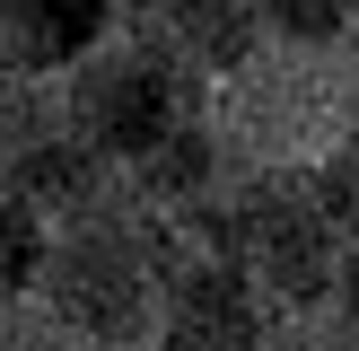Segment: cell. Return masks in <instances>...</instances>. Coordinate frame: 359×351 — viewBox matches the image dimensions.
I'll return each instance as SVG.
<instances>
[{
  "instance_id": "6da1fadb",
  "label": "cell",
  "mask_w": 359,
  "mask_h": 351,
  "mask_svg": "<svg viewBox=\"0 0 359 351\" xmlns=\"http://www.w3.org/2000/svg\"><path fill=\"white\" fill-rule=\"evenodd\" d=\"M167 281L175 255L158 246V220L140 202H105L97 220H70L44 272V307L79 325L88 343H158L167 325Z\"/></svg>"
},
{
  "instance_id": "7a4b0ae2",
  "label": "cell",
  "mask_w": 359,
  "mask_h": 351,
  "mask_svg": "<svg viewBox=\"0 0 359 351\" xmlns=\"http://www.w3.org/2000/svg\"><path fill=\"white\" fill-rule=\"evenodd\" d=\"M228 263L272 307H333L351 237L333 220V202L316 193V167H280V176L237 185V202H228Z\"/></svg>"
},
{
  "instance_id": "3957f363",
  "label": "cell",
  "mask_w": 359,
  "mask_h": 351,
  "mask_svg": "<svg viewBox=\"0 0 359 351\" xmlns=\"http://www.w3.org/2000/svg\"><path fill=\"white\" fill-rule=\"evenodd\" d=\"M184 70H175V53L167 44H97L79 70H70V88H62V132L70 140H88V150L105 158V167H123V158H149L158 140H175L184 132Z\"/></svg>"
},
{
  "instance_id": "277c9868",
  "label": "cell",
  "mask_w": 359,
  "mask_h": 351,
  "mask_svg": "<svg viewBox=\"0 0 359 351\" xmlns=\"http://www.w3.org/2000/svg\"><path fill=\"white\" fill-rule=\"evenodd\" d=\"M105 0H0V70L44 88V70H79L97 53Z\"/></svg>"
},
{
  "instance_id": "5b68a950",
  "label": "cell",
  "mask_w": 359,
  "mask_h": 351,
  "mask_svg": "<svg viewBox=\"0 0 359 351\" xmlns=\"http://www.w3.org/2000/svg\"><path fill=\"white\" fill-rule=\"evenodd\" d=\"M149 18H158V44L184 70H245L255 44L272 35L263 0H149Z\"/></svg>"
},
{
  "instance_id": "8992f818",
  "label": "cell",
  "mask_w": 359,
  "mask_h": 351,
  "mask_svg": "<svg viewBox=\"0 0 359 351\" xmlns=\"http://www.w3.org/2000/svg\"><path fill=\"white\" fill-rule=\"evenodd\" d=\"M53 246H62V228H53V220H44V211H35L18 185H0V298H27V290H44V272H53Z\"/></svg>"
},
{
  "instance_id": "52a82bcc",
  "label": "cell",
  "mask_w": 359,
  "mask_h": 351,
  "mask_svg": "<svg viewBox=\"0 0 359 351\" xmlns=\"http://www.w3.org/2000/svg\"><path fill=\"white\" fill-rule=\"evenodd\" d=\"M44 132H62V105H53L35 79L0 70V176H9V167H18V158H27Z\"/></svg>"
},
{
  "instance_id": "ba28073f",
  "label": "cell",
  "mask_w": 359,
  "mask_h": 351,
  "mask_svg": "<svg viewBox=\"0 0 359 351\" xmlns=\"http://www.w3.org/2000/svg\"><path fill=\"white\" fill-rule=\"evenodd\" d=\"M316 193L333 202V220H342V237L359 246V132H342L325 158H316Z\"/></svg>"
},
{
  "instance_id": "9c48e42d",
  "label": "cell",
  "mask_w": 359,
  "mask_h": 351,
  "mask_svg": "<svg viewBox=\"0 0 359 351\" xmlns=\"http://www.w3.org/2000/svg\"><path fill=\"white\" fill-rule=\"evenodd\" d=\"M263 27L290 44H333L351 27V0H263Z\"/></svg>"
},
{
  "instance_id": "30bf717a",
  "label": "cell",
  "mask_w": 359,
  "mask_h": 351,
  "mask_svg": "<svg viewBox=\"0 0 359 351\" xmlns=\"http://www.w3.org/2000/svg\"><path fill=\"white\" fill-rule=\"evenodd\" d=\"M342 132H359V79H351V97H342Z\"/></svg>"
}]
</instances>
